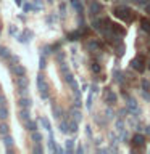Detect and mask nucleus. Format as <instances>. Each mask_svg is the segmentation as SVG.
I'll return each mask as SVG.
<instances>
[{"instance_id":"39","label":"nucleus","mask_w":150,"mask_h":154,"mask_svg":"<svg viewBox=\"0 0 150 154\" xmlns=\"http://www.w3.org/2000/svg\"><path fill=\"white\" fill-rule=\"evenodd\" d=\"M65 10H66V5H65V3H61V5H60V11H61V16H65Z\"/></svg>"},{"instance_id":"23","label":"nucleus","mask_w":150,"mask_h":154,"mask_svg":"<svg viewBox=\"0 0 150 154\" xmlns=\"http://www.w3.org/2000/svg\"><path fill=\"white\" fill-rule=\"evenodd\" d=\"M8 133H10V127L5 122H2V124H0V135L5 137V135H8Z\"/></svg>"},{"instance_id":"35","label":"nucleus","mask_w":150,"mask_h":154,"mask_svg":"<svg viewBox=\"0 0 150 154\" xmlns=\"http://www.w3.org/2000/svg\"><path fill=\"white\" fill-rule=\"evenodd\" d=\"M142 96H144L147 101H150V90H144V91H142Z\"/></svg>"},{"instance_id":"47","label":"nucleus","mask_w":150,"mask_h":154,"mask_svg":"<svg viewBox=\"0 0 150 154\" xmlns=\"http://www.w3.org/2000/svg\"><path fill=\"white\" fill-rule=\"evenodd\" d=\"M0 93H2V87H0Z\"/></svg>"},{"instance_id":"36","label":"nucleus","mask_w":150,"mask_h":154,"mask_svg":"<svg viewBox=\"0 0 150 154\" xmlns=\"http://www.w3.org/2000/svg\"><path fill=\"white\" fill-rule=\"evenodd\" d=\"M16 32H18V29H16V26H10V34H11V35H16Z\"/></svg>"},{"instance_id":"19","label":"nucleus","mask_w":150,"mask_h":154,"mask_svg":"<svg viewBox=\"0 0 150 154\" xmlns=\"http://www.w3.org/2000/svg\"><path fill=\"white\" fill-rule=\"evenodd\" d=\"M87 48H89V50H100L102 48V43H99L97 40H90V42H87Z\"/></svg>"},{"instance_id":"46","label":"nucleus","mask_w":150,"mask_h":154,"mask_svg":"<svg viewBox=\"0 0 150 154\" xmlns=\"http://www.w3.org/2000/svg\"><path fill=\"white\" fill-rule=\"evenodd\" d=\"M47 2H48V3H53V0H47Z\"/></svg>"},{"instance_id":"4","label":"nucleus","mask_w":150,"mask_h":154,"mask_svg":"<svg viewBox=\"0 0 150 154\" xmlns=\"http://www.w3.org/2000/svg\"><path fill=\"white\" fill-rule=\"evenodd\" d=\"M32 35H34L32 31L24 29V31L18 35V42H19V43H29V42H31V38H32Z\"/></svg>"},{"instance_id":"34","label":"nucleus","mask_w":150,"mask_h":154,"mask_svg":"<svg viewBox=\"0 0 150 154\" xmlns=\"http://www.w3.org/2000/svg\"><path fill=\"white\" fill-rule=\"evenodd\" d=\"M8 61H10V64H16V63L19 61V58H18V56H13V55H11V56H10V60H8Z\"/></svg>"},{"instance_id":"24","label":"nucleus","mask_w":150,"mask_h":154,"mask_svg":"<svg viewBox=\"0 0 150 154\" xmlns=\"http://www.w3.org/2000/svg\"><path fill=\"white\" fill-rule=\"evenodd\" d=\"M68 125H70V133H76L77 132V120H70V122H68Z\"/></svg>"},{"instance_id":"7","label":"nucleus","mask_w":150,"mask_h":154,"mask_svg":"<svg viewBox=\"0 0 150 154\" xmlns=\"http://www.w3.org/2000/svg\"><path fill=\"white\" fill-rule=\"evenodd\" d=\"M89 11L92 16H97L99 13L103 11V7H102V3L100 2H97V0H94V2L90 3V7H89Z\"/></svg>"},{"instance_id":"2","label":"nucleus","mask_w":150,"mask_h":154,"mask_svg":"<svg viewBox=\"0 0 150 154\" xmlns=\"http://www.w3.org/2000/svg\"><path fill=\"white\" fill-rule=\"evenodd\" d=\"M37 88L41 91V98L42 100H48V85L45 82V75L42 74H37Z\"/></svg>"},{"instance_id":"37","label":"nucleus","mask_w":150,"mask_h":154,"mask_svg":"<svg viewBox=\"0 0 150 154\" xmlns=\"http://www.w3.org/2000/svg\"><path fill=\"white\" fill-rule=\"evenodd\" d=\"M87 108H92V91H90V95L89 96H87Z\"/></svg>"},{"instance_id":"10","label":"nucleus","mask_w":150,"mask_h":154,"mask_svg":"<svg viewBox=\"0 0 150 154\" xmlns=\"http://www.w3.org/2000/svg\"><path fill=\"white\" fill-rule=\"evenodd\" d=\"M81 37H82V32L81 31H73V32H68L66 34V38L70 42H76V40H79Z\"/></svg>"},{"instance_id":"8","label":"nucleus","mask_w":150,"mask_h":154,"mask_svg":"<svg viewBox=\"0 0 150 154\" xmlns=\"http://www.w3.org/2000/svg\"><path fill=\"white\" fill-rule=\"evenodd\" d=\"M144 144H145V137L144 135H140V133L134 135L132 137V146L134 148H142Z\"/></svg>"},{"instance_id":"29","label":"nucleus","mask_w":150,"mask_h":154,"mask_svg":"<svg viewBox=\"0 0 150 154\" xmlns=\"http://www.w3.org/2000/svg\"><path fill=\"white\" fill-rule=\"evenodd\" d=\"M73 119H74V120H77V122H79V120H81V117H82V116H81V112H79V111H77V109H73Z\"/></svg>"},{"instance_id":"18","label":"nucleus","mask_w":150,"mask_h":154,"mask_svg":"<svg viewBox=\"0 0 150 154\" xmlns=\"http://www.w3.org/2000/svg\"><path fill=\"white\" fill-rule=\"evenodd\" d=\"M8 116H10V111H8V108H7V104L0 106V119L5 120V119H8Z\"/></svg>"},{"instance_id":"33","label":"nucleus","mask_w":150,"mask_h":154,"mask_svg":"<svg viewBox=\"0 0 150 154\" xmlns=\"http://www.w3.org/2000/svg\"><path fill=\"white\" fill-rule=\"evenodd\" d=\"M142 88L144 90H150V82L148 80H145V79L142 80Z\"/></svg>"},{"instance_id":"26","label":"nucleus","mask_w":150,"mask_h":154,"mask_svg":"<svg viewBox=\"0 0 150 154\" xmlns=\"http://www.w3.org/2000/svg\"><path fill=\"white\" fill-rule=\"evenodd\" d=\"M140 26H142V29H144L145 32H150V21H147L145 18L140 19Z\"/></svg>"},{"instance_id":"48","label":"nucleus","mask_w":150,"mask_h":154,"mask_svg":"<svg viewBox=\"0 0 150 154\" xmlns=\"http://www.w3.org/2000/svg\"><path fill=\"white\" fill-rule=\"evenodd\" d=\"M148 69H150V63H148Z\"/></svg>"},{"instance_id":"32","label":"nucleus","mask_w":150,"mask_h":154,"mask_svg":"<svg viewBox=\"0 0 150 154\" xmlns=\"http://www.w3.org/2000/svg\"><path fill=\"white\" fill-rule=\"evenodd\" d=\"M32 8H34V7H32L31 3H28V2H26V3H23V10H24V13H29Z\"/></svg>"},{"instance_id":"17","label":"nucleus","mask_w":150,"mask_h":154,"mask_svg":"<svg viewBox=\"0 0 150 154\" xmlns=\"http://www.w3.org/2000/svg\"><path fill=\"white\" fill-rule=\"evenodd\" d=\"M19 119L21 122H26V120L31 119V114H29V109H21L19 111Z\"/></svg>"},{"instance_id":"14","label":"nucleus","mask_w":150,"mask_h":154,"mask_svg":"<svg viewBox=\"0 0 150 154\" xmlns=\"http://www.w3.org/2000/svg\"><path fill=\"white\" fill-rule=\"evenodd\" d=\"M39 122H41V125L47 130V132H52V124H50V120H48L47 117H41V119H39Z\"/></svg>"},{"instance_id":"20","label":"nucleus","mask_w":150,"mask_h":154,"mask_svg":"<svg viewBox=\"0 0 150 154\" xmlns=\"http://www.w3.org/2000/svg\"><path fill=\"white\" fill-rule=\"evenodd\" d=\"M65 148H66V152H73L74 151V140H66V143H65Z\"/></svg>"},{"instance_id":"45","label":"nucleus","mask_w":150,"mask_h":154,"mask_svg":"<svg viewBox=\"0 0 150 154\" xmlns=\"http://www.w3.org/2000/svg\"><path fill=\"white\" fill-rule=\"evenodd\" d=\"M145 133H147V135H150V127H147V128H145Z\"/></svg>"},{"instance_id":"40","label":"nucleus","mask_w":150,"mask_h":154,"mask_svg":"<svg viewBox=\"0 0 150 154\" xmlns=\"http://www.w3.org/2000/svg\"><path fill=\"white\" fill-rule=\"evenodd\" d=\"M90 91H92V93H97V91H99V88H97V85H92V87H90Z\"/></svg>"},{"instance_id":"28","label":"nucleus","mask_w":150,"mask_h":154,"mask_svg":"<svg viewBox=\"0 0 150 154\" xmlns=\"http://www.w3.org/2000/svg\"><path fill=\"white\" fill-rule=\"evenodd\" d=\"M60 132L61 133H68V132H70V125H68V122H60Z\"/></svg>"},{"instance_id":"5","label":"nucleus","mask_w":150,"mask_h":154,"mask_svg":"<svg viewBox=\"0 0 150 154\" xmlns=\"http://www.w3.org/2000/svg\"><path fill=\"white\" fill-rule=\"evenodd\" d=\"M10 71H11L16 77L26 75V67H24L23 64H18V63H16V64H11V66H10Z\"/></svg>"},{"instance_id":"25","label":"nucleus","mask_w":150,"mask_h":154,"mask_svg":"<svg viewBox=\"0 0 150 154\" xmlns=\"http://www.w3.org/2000/svg\"><path fill=\"white\" fill-rule=\"evenodd\" d=\"M31 138H32V141H34V143H41V141H42V135L39 133L37 130H34V132H32Z\"/></svg>"},{"instance_id":"22","label":"nucleus","mask_w":150,"mask_h":154,"mask_svg":"<svg viewBox=\"0 0 150 154\" xmlns=\"http://www.w3.org/2000/svg\"><path fill=\"white\" fill-rule=\"evenodd\" d=\"M71 5L77 13H82V3L79 2V0H71Z\"/></svg>"},{"instance_id":"43","label":"nucleus","mask_w":150,"mask_h":154,"mask_svg":"<svg viewBox=\"0 0 150 154\" xmlns=\"http://www.w3.org/2000/svg\"><path fill=\"white\" fill-rule=\"evenodd\" d=\"M15 3H16L18 7H23V0H15Z\"/></svg>"},{"instance_id":"27","label":"nucleus","mask_w":150,"mask_h":154,"mask_svg":"<svg viewBox=\"0 0 150 154\" xmlns=\"http://www.w3.org/2000/svg\"><path fill=\"white\" fill-rule=\"evenodd\" d=\"M90 71L94 72V74H99V72L102 71V66L99 64V63H92V66H90Z\"/></svg>"},{"instance_id":"44","label":"nucleus","mask_w":150,"mask_h":154,"mask_svg":"<svg viewBox=\"0 0 150 154\" xmlns=\"http://www.w3.org/2000/svg\"><path fill=\"white\" fill-rule=\"evenodd\" d=\"M86 133H87V137H92V132H90V127H87V130H86Z\"/></svg>"},{"instance_id":"1","label":"nucleus","mask_w":150,"mask_h":154,"mask_svg":"<svg viewBox=\"0 0 150 154\" xmlns=\"http://www.w3.org/2000/svg\"><path fill=\"white\" fill-rule=\"evenodd\" d=\"M113 13H115L116 18L123 19V21H126V23H131L134 19V14H132V11H131L128 7H116Z\"/></svg>"},{"instance_id":"49","label":"nucleus","mask_w":150,"mask_h":154,"mask_svg":"<svg viewBox=\"0 0 150 154\" xmlns=\"http://www.w3.org/2000/svg\"><path fill=\"white\" fill-rule=\"evenodd\" d=\"M0 32H2V27H0Z\"/></svg>"},{"instance_id":"42","label":"nucleus","mask_w":150,"mask_h":154,"mask_svg":"<svg viewBox=\"0 0 150 154\" xmlns=\"http://www.w3.org/2000/svg\"><path fill=\"white\" fill-rule=\"evenodd\" d=\"M145 11H147V13L150 14V2H148L147 5H145Z\"/></svg>"},{"instance_id":"9","label":"nucleus","mask_w":150,"mask_h":154,"mask_svg":"<svg viewBox=\"0 0 150 154\" xmlns=\"http://www.w3.org/2000/svg\"><path fill=\"white\" fill-rule=\"evenodd\" d=\"M18 104H19V108L21 109H31V106H32V101H31V98H19V101H18Z\"/></svg>"},{"instance_id":"38","label":"nucleus","mask_w":150,"mask_h":154,"mask_svg":"<svg viewBox=\"0 0 150 154\" xmlns=\"http://www.w3.org/2000/svg\"><path fill=\"white\" fill-rule=\"evenodd\" d=\"M148 2H150V0H135V3H137V5H142V7H145Z\"/></svg>"},{"instance_id":"12","label":"nucleus","mask_w":150,"mask_h":154,"mask_svg":"<svg viewBox=\"0 0 150 154\" xmlns=\"http://www.w3.org/2000/svg\"><path fill=\"white\" fill-rule=\"evenodd\" d=\"M48 149H50L52 152H57V149H58V146H57V143H55V138H53L52 132H48Z\"/></svg>"},{"instance_id":"6","label":"nucleus","mask_w":150,"mask_h":154,"mask_svg":"<svg viewBox=\"0 0 150 154\" xmlns=\"http://www.w3.org/2000/svg\"><path fill=\"white\" fill-rule=\"evenodd\" d=\"M16 85H18V88H19V93L24 95L26 93V90H28V85H29V80L26 79V77H18V80H16Z\"/></svg>"},{"instance_id":"11","label":"nucleus","mask_w":150,"mask_h":154,"mask_svg":"<svg viewBox=\"0 0 150 154\" xmlns=\"http://www.w3.org/2000/svg\"><path fill=\"white\" fill-rule=\"evenodd\" d=\"M116 100H118V96H116L113 91H110V90H106L105 91V101L108 104H115L116 103Z\"/></svg>"},{"instance_id":"21","label":"nucleus","mask_w":150,"mask_h":154,"mask_svg":"<svg viewBox=\"0 0 150 154\" xmlns=\"http://www.w3.org/2000/svg\"><path fill=\"white\" fill-rule=\"evenodd\" d=\"M3 143H5V146H7V149H11V146H13V138L10 137V135H5V137H3Z\"/></svg>"},{"instance_id":"16","label":"nucleus","mask_w":150,"mask_h":154,"mask_svg":"<svg viewBox=\"0 0 150 154\" xmlns=\"http://www.w3.org/2000/svg\"><path fill=\"white\" fill-rule=\"evenodd\" d=\"M24 127H26V130H29V132H34V130H37V122H34V120H26L24 122Z\"/></svg>"},{"instance_id":"30","label":"nucleus","mask_w":150,"mask_h":154,"mask_svg":"<svg viewBox=\"0 0 150 154\" xmlns=\"http://www.w3.org/2000/svg\"><path fill=\"white\" fill-rule=\"evenodd\" d=\"M39 67H41V69H45V67H47V60H45V56H41V60H39Z\"/></svg>"},{"instance_id":"31","label":"nucleus","mask_w":150,"mask_h":154,"mask_svg":"<svg viewBox=\"0 0 150 154\" xmlns=\"http://www.w3.org/2000/svg\"><path fill=\"white\" fill-rule=\"evenodd\" d=\"M32 151L37 152V154H41V152L44 151V148L41 146V143H36V144H34V148H32Z\"/></svg>"},{"instance_id":"41","label":"nucleus","mask_w":150,"mask_h":154,"mask_svg":"<svg viewBox=\"0 0 150 154\" xmlns=\"http://www.w3.org/2000/svg\"><path fill=\"white\" fill-rule=\"evenodd\" d=\"M76 151L79 152V154H82V152H84V148H82V146H77V149H76Z\"/></svg>"},{"instance_id":"13","label":"nucleus","mask_w":150,"mask_h":154,"mask_svg":"<svg viewBox=\"0 0 150 154\" xmlns=\"http://www.w3.org/2000/svg\"><path fill=\"white\" fill-rule=\"evenodd\" d=\"M111 31H113L116 35H121V37L126 35V29H124V27H121L119 24H111Z\"/></svg>"},{"instance_id":"3","label":"nucleus","mask_w":150,"mask_h":154,"mask_svg":"<svg viewBox=\"0 0 150 154\" xmlns=\"http://www.w3.org/2000/svg\"><path fill=\"white\" fill-rule=\"evenodd\" d=\"M131 67H132V69H135L137 72H142V71L145 69V58H144L142 55H137L132 61H131Z\"/></svg>"},{"instance_id":"15","label":"nucleus","mask_w":150,"mask_h":154,"mask_svg":"<svg viewBox=\"0 0 150 154\" xmlns=\"http://www.w3.org/2000/svg\"><path fill=\"white\" fill-rule=\"evenodd\" d=\"M10 56H11V51L7 47H0V58L2 60H10Z\"/></svg>"}]
</instances>
